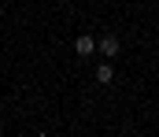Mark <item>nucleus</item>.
Masks as SVG:
<instances>
[{"instance_id":"f257e3e1","label":"nucleus","mask_w":159,"mask_h":137,"mask_svg":"<svg viewBox=\"0 0 159 137\" xmlns=\"http://www.w3.org/2000/svg\"><path fill=\"white\" fill-rule=\"evenodd\" d=\"M119 48H122V41L115 37V34H104V37L96 41V52H100L104 59H111V56H119Z\"/></svg>"},{"instance_id":"7ed1b4c3","label":"nucleus","mask_w":159,"mask_h":137,"mask_svg":"<svg viewBox=\"0 0 159 137\" xmlns=\"http://www.w3.org/2000/svg\"><path fill=\"white\" fill-rule=\"evenodd\" d=\"M96 82H100V85H111V82H115V71H111L107 63H100V67H96Z\"/></svg>"},{"instance_id":"f03ea898","label":"nucleus","mask_w":159,"mask_h":137,"mask_svg":"<svg viewBox=\"0 0 159 137\" xmlns=\"http://www.w3.org/2000/svg\"><path fill=\"white\" fill-rule=\"evenodd\" d=\"M74 52H78V56H93V52H96V37H89V34H81L78 41H74Z\"/></svg>"}]
</instances>
